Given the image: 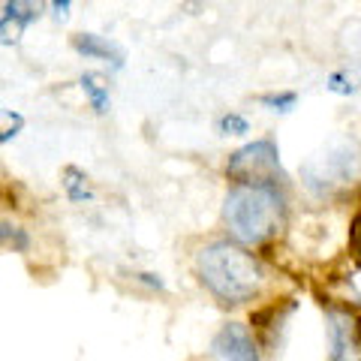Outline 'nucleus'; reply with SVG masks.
<instances>
[{"label":"nucleus","instance_id":"8","mask_svg":"<svg viewBox=\"0 0 361 361\" xmlns=\"http://www.w3.org/2000/svg\"><path fill=\"white\" fill-rule=\"evenodd\" d=\"M63 187H66V196H70L73 202H82V199H90L87 187H85V175L78 172L75 166L63 169Z\"/></svg>","mask_w":361,"mask_h":361},{"label":"nucleus","instance_id":"7","mask_svg":"<svg viewBox=\"0 0 361 361\" xmlns=\"http://www.w3.org/2000/svg\"><path fill=\"white\" fill-rule=\"evenodd\" d=\"M42 0H6V16H13L21 25H30L33 18H39Z\"/></svg>","mask_w":361,"mask_h":361},{"label":"nucleus","instance_id":"13","mask_svg":"<svg viewBox=\"0 0 361 361\" xmlns=\"http://www.w3.org/2000/svg\"><path fill=\"white\" fill-rule=\"evenodd\" d=\"M4 241H6V244L16 241V250H25V247H27V238L16 229V226H9V223H4Z\"/></svg>","mask_w":361,"mask_h":361},{"label":"nucleus","instance_id":"11","mask_svg":"<svg viewBox=\"0 0 361 361\" xmlns=\"http://www.w3.org/2000/svg\"><path fill=\"white\" fill-rule=\"evenodd\" d=\"M217 130L223 135H241V133H247V121L241 115H223L220 123H217Z\"/></svg>","mask_w":361,"mask_h":361},{"label":"nucleus","instance_id":"4","mask_svg":"<svg viewBox=\"0 0 361 361\" xmlns=\"http://www.w3.org/2000/svg\"><path fill=\"white\" fill-rule=\"evenodd\" d=\"M211 353L217 358H229V361H253V358H259L250 331H247L244 325H238V322L223 325V331L214 337V343H211Z\"/></svg>","mask_w":361,"mask_h":361},{"label":"nucleus","instance_id":"3","mask_svg":"<svg viewBox=\"0 0 361 361\" xmlns=\"http://www.w3.org/2000/svg\"><path fill=\"white\" fill-rule=\"evenodd\" d=\"M226 175L238 184H274L280 180V154L274 142H253L247 148L235 151L229 166H226Z\"/></svg>","mask_w":361,"mask_h":361},{"label":"nucleus","instance_id":"2","mask_svg":"<svg viewBox=\"0 0 361 361\" xmlns=\"http://www.w3.org/2000/svg\"><path fill=\"white\" fill-rule=\"evenodd\" d=\"M283 199L271 184H238L226 196V223L244 244H262L277 232Z\"/></svg>","mask_w":361,"mask_h":361},{"label":"nucleus","instance_id":"16","mask_svg":"<svg viewBox=\"0 0 361 361\" xmlns=\"http://www.w3.org/2000/svg\"><path fill=\"white\" fill-rule=\"evenodd\" d=\"M66 6H70V0H54V9H58V18L66 16Z\"/></svg>","mask_w":361,"mask_h":361},{"label":"nucleus","instance_id":"5","mask_svg":"<svg viewBox=\"0 0 361 361\" xmlns=\"http://www.w3.org/2000/svg\"><path fill=\"white\" fill-rule=\"evenodd\" d=\"M73 49L78 54H85V58H97V61H111L115 66H121L123 54L115 49L111 42H106L103 37H94V33H82V37L73 39Z\"/></svg>","mask_w":361,"mask_h":361},{"label":"nucleus","instance_id":"10","mask_svg":"<svg viewBox=\"0 0 361 361\" xmlns=\"http://www.w3.org/2000/svg\"><path fill=\"white\" fill-rule=\"evenodd\" d=\"M298 103V94H265L262 97V106H268L271 111H292Z\"/></svg>","mask_w":361,"mask_h":361},{"label":"nucleus","instance_id":"1","mask_svg":"<svg viewBox=\"0 0 361 361\" xmlns=\"http://www.w3.org/2000/svg\"><path fill=\"white\" fill-rule=\"evenodd\" d=\"M199 277L226 304H241L259 289V265L235 244H211L199 253Z\"/></svg>","mask_w":361,"mask_h":361},{"label":"nucleus","instance_id":"17","mask_svg":"<svg viewBox=\"0 0 361 361\" xmlns=\"http://www.w3.org/2000/svg\"><path fill=\"white\" fill-rule=\"evenodd\" d=\"M358 334H361V319H358Z\"/></svg>","mask_w":361,"mask_h":361},{"label":"nucleus","instance_id":"12","mask_svg":"<svg viewBox=\"0 0 361 361\" xmlns=\"http://www.w3.org/2000/svg\"><path fill=\"white\" fill-rule=\"evenodd\" d=\"M21 21H16L13 16H4V42L9 45V42H16L18 39V33H21Z\"/></svg>","mask_w":361,"mask_h":361},{"label":"nucleus","instance_id":"6","mask_svg":"<svg viewBox=\"0 0 361 361\" xmlns=\"http://www.w3.org/2000/svg\"><path fill=\"white\" fill-rule=\"evenodd\" d=\"M82 90L87 94V99H90V106H94V111L97 115H106L109 111V90L99 85V78L97 75H82Z\"/></svg>","mask_w":361,"mask_h":361},{"label":"nucleus","instance_id":"14","mask_svg":"<svg viewBox=\"0 0 361 361\" xmlns=\"http://www.w3.org/2000/svg\"><path fill=\"white\" fill-rule=\"evenodd\" d=\"M331 90H337V94H353V85H346L343 75H331Z\"/></svg>","mask_w":361,"mask_h":361},{"label":"nucleus","instance_id":"9","mask_svg":"<svg viewBox=\"0 0 361 361\" xmlns=\"http://www.w3.org/2000/svg\"><path fill=\"white\" fill-rule=\"evenodd\" d=\"M331 343H334V358H343V349H346V341H343V331L349 329L346 319L341 313H331Z\"/></svg>","mask_w":361,"mask_h":361},{"label":"nucleus","instance_id":"15","mask_svg":"<svg viewBox=\"0 0 361 361\" xmlns=\"http://www.w3.org/2000/svg\"><path fill=\"white\" fill-rule=\"evenodd\" d=\"M353 241H355V247L361 250V217L355 220V226H353Z\"/></svg>","mask_w":361,"mask_h":361}]
</instances>
